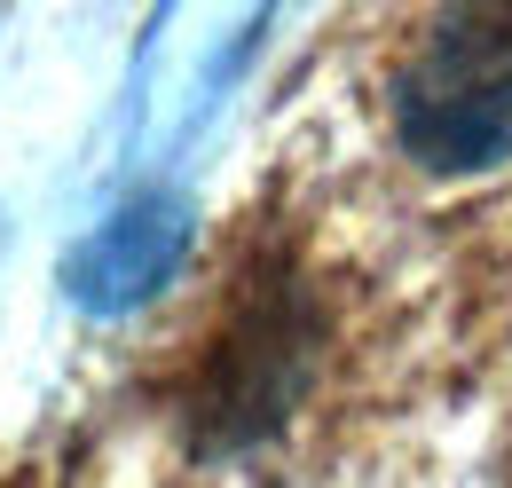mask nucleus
Segmentation results:
<instances>
[{
    "label": "nucleus",
    "mask_w": 512,
    "mask_h": 488,
    "mask_svg": "<svg viewBox=\"0 0 512 488\" xmlns=\"http://www.w3.org/2000/svg\"><path fill=\"white\" fill-rule=\"evenodd\" d=\"M308 370H316V300L284 260H260L182 386V426L197 449L268 441L292 418Z\"/></svg>",
    "instance_id": "nucleus-1"
},
{
    "label": "nucleus",
    "mask_w": 512,
    "mask_h": 488,
    "mask_svg": "<svg viewBox=\"0 0 512 488\" xmlns=\"http://www.w3.org/2000/svg\"><path fill=\"white\" fill-rule=\"evenodd\" d=\"M394 134L426 174L512 158V0H449L394 79Z\"/></svg>",
    "instance_id": "nucleus-2"
},
{
    "label": "nucleus",
    "mask_w": 512,
    "mask_h": 488,
    "mask_svg": "<svg viewBox=\"0 0 512 488\" xmlns=\"http://www.w3.org/2000/svg\"><path fill=\"white\" fill-rule=\"evenodd\" d=\"M182 252H190V205H182L174 189H150V197L119 205L95 237L71 252L64 292L87 307V315H127V307L158 300V292L174 284Z\"/></svg>",
    "instance_id": "nucleus-3"
}]
</instances>
